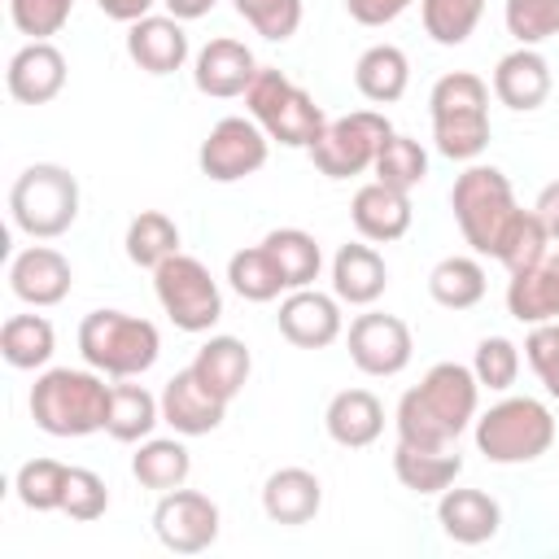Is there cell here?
Masks as SVG:
<instances>
[{
  "label": "cell",
  "instance_id": "cell-1",
  "mask_svg": "<svg viewBox=\"0 0 559 559\" xmlns=\"http://www.w3.org/2000/svg\"><path fill=\"white\" fill-rule=\"evenodd\" d=\"M480 406V380L463 362H437L424 371L415 389L402 393L397 402V441L419 445V450H445L463 437L467 424H476Z\"/></svg>",
  "mask_w": 559,
  "mask_h": 559
},
{
  "label": "cell",
  "instance_id": "cell-2",
  "mask_svg": "<svg viewBox=\"0 0 559 559\" xmlns=\"http://www.w3.org/2000/svg\"><path fill=\"white\" fill-rule=\"evenodd\" d=\"M109 389L92 367H48L31 384V419L48 437H87L105 428Z\"/></svg>",
  "mask_w": 559,
  "mask_h": 559
},
{
  "label": "cell",
  "instance_id": "cell-3",
  "mask_svg": "<svg viewBox=\"0 0 559 559\" xmlns=\"http://www.w3.org/2000/svg\"><path fill=\"white\" fill-rule=\"evenodd\" d=\"M432 144L450 162H476L489 148V83L472 70H450L428 92Z\"/></svg>",
  "mask_w": 559,
  "mask_h": 559
},
{
  "label": "cell",
  "instance_id": "cell-4",
  "mask_svg": "<svg viewBox=\"0 0 559 559\" xmlns=\"http://www.w3.org/2000/svg\"><path fill=\"white\" fill-rule=\"evenodd\" d=\"M450 210H454V223L463 231V240L480 253V258H493L507 240V231L515 227V218L524 214L515 205V192H511V179L498 170V166H485V162H467V170L454 179L450 188Z\"/></svg>",
  "mask_w": 559,
  "mask_h": 559
},
{
  "label": "cell",
  "instance_id": "cell-5",
  "mask_svg": "<svg viewBox=\"0 0 559 559\" xmlns=\"http://www.w3.org/2000/svg\"><path fill=\"white\" fill-rule=\"evenodd\" d=\"M79 354L92 371L114 376V380H131L157 362L162 332H157V323L127 314V310H92L79 323Z\"/></svg>",
  "mask_w": 559,
  "mask_h": 559
},
{
  "label": "cell",
  "instance_id": "cell-6",
  "mask_svg": "<svg viewBox=\"0 0 559 559\" xmlns=\"http://www.w3.org/2000/svg\"><path fill=\"white\" fill-rule=\"evenodd\" d=\"M9 214L31 240H57L79 218V179L57 162H35L13 179Z\"/></svg>",
  "mask_w": 559,
  "mask_h": 559
},
{
  "label": "cell",
  "instance_id": "cell-7",
  "mask_svg": "<svg viewBox=\"0 0 559 559\" xmlns=\"http://www.w3.org/2000/svg\"><path fill=\"white\" fill-rule=\"evenodd\" d=\"M245 109L249 118L284 148H310L319 140V131L328 127L323 109L314 105V96L306 87H297L284 70L262 66L245 92Z\"/></svg>",
  "mask_w": 559,
  "mask_h": 559
},
{
  "label": "cell",
  "instance_id": "cell-8",
  "mask_svg": "<svg viewBox=\"0 0 559 559\" xmlns=\"http://www.w3.org/2000/svg\"><path fill=\"white\" fill-rule=\"evenodd\" d=\"M555 445V415L537 397H502L476 415V450L489 463H533Z\"/></svg>",
  "mask_w": 559,
  "mask_h": 559
},
{
  "label": "cell",
  "instance_id": "cell-9",
  "mask_svg": "<svg viewBox=\"0 0 559 559\" xmlns=\"http://www.w3.org/2000/svg\"><path fill=\"white\" fill-rule=\"evenodd\" d=\"M153 293L179 332H210L223 319V288L192 253H170L153 271Z\"/></svg>",
  "mask_w": 559,
  "mask_h": 559
},
{
  "label": "cell",
  "instance_id": "cell-10",
  "mask_svg": "<svg viewBox=\"0 0 559 559\" xmlns=\"http://www.w3.org/2000/svg\"><path fill=\"white\" fill-rule=\"evenodd\" d=\"M389 135H393V122L380 109H354V114L332 118L306 153H310V162H314L319 175H328V179H354V175H362V170L376 166V153L384 148Z\"/></svg>",
  "mask_w": 559,
  "mask_h": 559
},
{
  "label": "cell",
  "instance_id": "cell-11",
  "mask_svg": "<svg viewBox=\"0 0 559 559\" xmlns=\"http://www.w3.org/2000/svg\"><path fill=\"white\" fill-rule=\"evenodd\" d=\"M266 153H271V135L249 118V114H231V118H218L210 127V135L201 140V175L214 179V183H236V179H249L266 166Z\"/></svg>",
  "mask_w": 559,
  "mask_h": 559
},
{
  "label": "cell",
  "instance_id": "cell-12",
  "mask_svg": "<svg viewBox=\"0 0 559 559\" xmlns=\"http://www.w3.org/2000/svg\"><path fill=\"white\" fill-rule=\"evenodd\" d=\"M218 528H223V515H218V502L201 489H166L153 507V533L166 550L175 555H201L218 542Z\"/></svg>",
  "mask_w": 559,
  "mask_h": 559
},
{
  "label": "cell",
  "instance_id": "cell-13",
  "mask_svg": "<svg viewBox=\"0 0 559 559\" xmlns=\"http://www.w3.org/2000/svg\"><path fill=\"white\" fill-rule=\"evenodd\" d=\"M345 345H349V358L362 376H397V371H406V362L415 354L411 328L397 314H384V310L354 314V323L345 332Z\"/></svg>",
  "mask_w": 559,
  "mask_h": 559
},
{
  "label": "cell",
  "instance_id": "cell-14",
  "mask_svg": "<svg viewBox=\"0 0 559 559\" xmlns=\"http://www.w3.org/2000/svg\"><path fill=\"white\" fill-rule=\"evenodd\" d=\"M280 336L293 341L297 349H328L341 332H345V314H341V297L336 293H319L310 288H293L280 301Z\"/></svg>",
  "mask_w": 559,
  "mask_h": 559
},
{
  "label": "cell",
  "instance_id": "cell-15",
  "mask_svg": "<svg viewBox=\"0 0 559 559\" xmlns=\"http://www.w3.org/2000/svg\"><path fill=\"white\" fill-rule=\"evenodd\" d=\"M9 288H13L17 301H26L35 310L61 306L70 297V288H74V266L52 245H26L9 262Z\"/></svg>",
  "mask_w": 559,
  "mask_h": 559
},
{
  "label": "cell",
  "instance_id": "cell-16",
  "mask_svg": "<svg viewBox=\"0 0 559 559\" xmlns=\"http://www.w3.org/2000/svg\"><path fill=\"white\" fill-rule=\"evenodd\" d=\"M157 397H162V424H170L179 437H205L227 419V397H218L192 367L175 371Z\"/></svg>",
  "mask_w": 559,
  "mask_h": 559
},
{
  "label": "cell",
  "instance_id": "cell-17",
  "mask_svg": "<svg viewBox=\"0 0 559 559\" xmlns=\"http://www.w3.org/2000/svg\"><path fill=\"white\" fill-rule=\"evenodd\" d=\"M66 52L52 39H26L4 70V87L17 105H48L66 87Z\"/></svg>",
  "mask_w": 559,
  "mask_h": 559
},
{
  "label": "cell",
  "instance_id": "cell-18",
  "mask_svg": "<svg viewBox=\"0 0 559 559\" xmlns=\"http://www.w3.org/2000/svg\"><path fill=\"white\" fill-rule=\"evenodd\" d=\"M258 57L249 44L231 39V35H218L210 39L197 57H192V83L201 96H214V100H231V96H245L253 74H258Z\"/></svg>",
  "mask_w": 559,
  "mask_h": 559
},
{
  "label": "cell",
  "instance_id": "cell-19",
  "mask_svg": "<svg viewBox=\"0 0 559 559\" xmlns=\"http://www.w3.org/2000/svg\"><path fill=\"white\" fill-rule=\"evenodd\" d=\"M127 57L144 74H175L188 61V31L170 13H148L127 26Z\"/></svg>",
  "mask_w": 559,
  "mask_h": 559
},
{
  "label": "cell",
  "instance_id": "cell-20",
  "mask_svg": "<svg viewBox=\"0 0 559 559\" xmlns=\"http://www.w3.org/2000/svg\"><path fill=\"white\" fill-rule=\"evenodd\" d=\"M349 218H354L358 236L371 240V245L402 240V236L411 231V218H415V210H411V192H397V188L371 179V183H362V188L354 192V201H349Z\"/></svg>",
  "mask_w": 559,
  "mask_h": 559
},
{
  "label": "cell",
  "instance_id": "cell-21",
  "mask_svg": "<svg viewBox=\"0 0 559 559\" xmlns=\"http://www.w3.org/2000/svg\"><path fill=\"white\" fill-rule=\"evenodd\" d=\"M555 79H550V61L537 52V48H511L507 57H498L493 66V96L515 109V114H528L537 105H546Z\"/></svg>",
  "mask_w": 559,
  "mask_h": 559
},
{
  "label": "cell",
  "instance_id": "cell-22",
  "mask_svg": "<svg viewBox=\"0 0 559 559\" xmlns=\"http://www.w3.org/2000/svg\"><path fill=\"white\" fill-rule=\"evenodd\" d=\"M437 524L450 542L459 546H480L498 537L502 528V507L485 489H445L437 493Z\"/></svg>",
  "mask_w": 559,
  "mask_h": 559
},
{
  "label": "cell",
  "instance_id": "cell-23",
  "mask_svg": "<svg viewBox=\"0 0 559 559\" xmlns=\"http://www.w3.org/2000/svg\"><path fill=\"white\" fill-rule=\"evenodd\" d=\"M323 507V485L310 467H280L262 485V511L271 524H310Z\"/></svg>",
  "mask_w": 559,
  "mask_h": 559
},
{
  "label": "cell",
  "instance_id": "cell-24",
  "mask_svg": "<svg viewBox=\"0 0 559 559\" xmlns=\"http://www.w3.org/2000/svg\"><path fill=\"white\" fill-rule=\"evenodd\" d=\"M389 288V266L384 258L376 253V245L367 240H354V245H341L336 258H332V293L345 301V306H371L380 301Z\"/></svg>",
  "mask_w": 559,
  "mask_h": 559
},
{
  "label": "cell",
  "instance_id": "cell-25",
  "mask_svg": "<svg viewBox=\"0 0 559 559\" xmlns=\"http://www.w3.org/2000/svg\"><path fill=\"white\" fill-rule=\"evenodd\" d=\"M323 428L336 445L362 450L384 432V406L371 389H341L323 411Z\"/></svg>",
  "mask_w": 559,
  "mask_h": 559
},
{
  "label": "cell",
  "instance_id": "cell-26",
  "mask_svg": "<svg viewBox=\"0 0 559 559\" xmlns=\"http://www.w3.org/2000/svg\"><path fill=\"white\" fill-rule=\"evenodd\" d=\"M507 314L528 323V328L559 319V249L546 253L537 266L511 275V284H507Z\"/></svg>",
  "mask_w": 559,
  "mask_h": 559
},
{
  "label": "cell",
  "instance_id": "cell-27",
  "mask_svg": "<svg viewBox=\"0 0 559 559\" xmlns=\"http://www.w3.org/2000/svg\"><path fill=\"white\" fill-rule=\"evenodd\" d=\"M354 87L371 100V105H393L406 96L411 87V61L397 44H371L358 61H354Z\"/></svg>",
  "mask_w": 559,
  "mask_h": 559
},
{
  "label": "cell",
  "instance_id": "cell-28",
  "mask_svg": "<svg viewBox=\"0 0 559 559\" xmlns=\"http://www.w3.org/2000/svg\"><path fill=\"white\" fill-rule=\"evenodd\" d=\"M218 397H236L245 384H249V371H253V354H249V345L240 341V336H210L201 349H197V358L188 362Z\"/></svg>",
  "mask_w": 559,
  "mask_h": 559
},
{
  "label": "cell",
  "instance_id": "cell-29",
  "mask_svg": "<svg viewBox=\"0 0 559 559\" xmlns=\"http://www.w3.org/2000/svg\"><path fill=\"white\" fill-rule=\"evenodd\" d=\"M463 472V454L454 445L445 450H419V445H406L397 441L393 450V476L411 489V493H445Z\"/></svg>",
  "mask_w": 559,
  "mask_h": 559
},
{
  "label": "cell",
  "instance_id": "cell-30",
  "mask_svg": "<svg viewBox=\"0 0 559 559\" xmlns=\"http://www.w3.org/2000/svg\"><path fill=\"white\" fill-rule=\"evenodd\" d=\"M162 424V397H153L144 384H114L109 389V415H105V432L114 441L140 445L144 437H153V428Z\"/></svg>",
  "mask_w": 559,
  "mask_h": 559
},
{
  "label": "cell",
  "instance_id": "cell-31",
  "mask_svg": "<svg viewBox=\"0 0 559 559\" xmlns=\"http://www.w3.org/2000/svg\"><path fill=\"white\" fill-rule=\"evenodd\" d=\"M262 249H266L271 262L280 266L288 293H293V288H310V284L319 280V271H323V249H319V240H314L310 231H301V227H275V231H266V236H262Z\"/></svg>",
  "mask_w": 559,
  "mask_h": 559
},
{
  "label": "cell",
  "instance_id": "cell-32",
  "mask_svg": "<svg viewBox=\"0 0 559 559\" xmlns=\"http://www.w3.org/2000/svg\"><path fill=\"white\" fill-rule=\"evenodd\" d=\"M188 472H192V454L175 437H144L140 450L131 454V476L144 489H157V493L179 489L188 480Z\"/></svg>",
  "mask_w": 559,
  "mask_h": 559
},
{
  "label": "cell",
  "instance_id": "cell-33",
  "mask_svg": "<svg viewBox=\"0 0 559 559\" xmlns=\"http://www.w3.org/2000/svg\"><path fill=\"white\" fill-rule=\"evenodd\" d=\"M52 349H57V332H52V323L44 314H9L4 319V328H0V354H4L9 367L39 371V367H48Z\"/></svg>",
  "mask_w": 559,
  "mask_h": 559
},
{
  "label": "cell",
  "instance_id": "cell-34",
  "mask_svg": "<svg viewBox=\"0 0 559 559\" xmlns=\"http://www.w3.org/2000/svg\"><path fill=\"white\" fill-rule=\"evenodd\" d=\"M485 266L467 253H450L428 271V293L445 310H472L485 297Z\"/></svg>",
  "mask_w": 559,
  "mask_h": 559
},
{
  "label": "cell",
  "instance_id": "cell-35",
  "mask_svg": "<svg viewBox=\"0 0 559 559\" xmlns=\"http://www.w3.org/2000/svg\"><path fill=\"white\" fill-rule=\"evenodd\" d=\"M122 245H127V258H131L135 266L157 271L170 253H179V227H175V218L162 214V210H140V214L127 223Z\"/></svg>",
  "mask_w": 559,
  "mask_h": 559
},
{
  "label": "cell",
  "instance_id": "cell-36",
  "mask_svg": "<svg viewBox=\"0 0 559 559\" xmlns=\"http://www.w3.org/2000/svg\"><path fill=\"white\" fill-rule=\"evenodd\" d=\"M227 284H231L236 297H245V301H275L280 293H288L280 266L271 262V253H266L262 245L236 249V253L227 258Z\"/></svg>",
  "mask_w": 559,
  "mask_h": 559
},
{
  "label": "cell",
  "instance_id": "cell-37",
  "mask_svg": "<svg viewBox=\"0 0 559 559\" xmlns=\"http://www.w3.org/2000/svg\"><path fill=\"white\" fill-rule=\"evenodd\" d=\"M70 467L61 459H26L13 476V493L26 511H61Z\"/></svg>",
  "mask_w": 559,
  "mask_h": 559
},
{
  "label": "cell",
  "instance_id": "cell-38",
  "mask_svg": "<svg viewBox=\"0 0 559 559\" xmlns=\"http://www.w3.org/2000/svg\"><path fill=\"white\" fill-rule=\"evenodd\" d=\"M419 17H424V31L432 35V44L459 48L480 26L485 0H419Z\"/></svg>",
  "mask_w": 559,
  "mask_h": 559
},
{
  "label": "cell",
  "instance_id": "cell-39",
  "mask_svg": "<svg viewBox=\"0 0 559 559\" xmlns=\"http://www.w3.org/2000/svg\"><path fill=\"white\" fill-rule=\"evenodd\" d=\"M376 179L380 183H389V188H397V192H411V188H419L424 183V175H428V153H424V144L419 140H411V135H389L384 140V148L376 153Z\"/></svg>",
  "mask_w": 559,
  "mask_h": 559
},
{
  "label": "cell",
  "instance_id": "cell-40",
  "mask_svg": "<svg viewBox=\"0 0 559 559\" xmlns=\"http://www.w3.org/2000/svg\"><path fill=\"white\" fill-rule=\"evenodd\" d=\"M507 35L524 48H537L559 35V0H502Z\"/></svg>",
  "mask_w": 559,
  "mask_h": 559
},
{
  "label": "cell",
  "instance_id": "cell-41",
  "mask_svg": "<svg viewBox=\"0 0 559 559\" xmlns=\"http://www.w3.org/2000/svg\"><path fill=\"white\" fill-rule=\"evenodd\" d=\"M546 253H550V236H546L542 218H537L533 210H524V214L515 218V227L507 231L502 249L493 253V262H502V266H507V275H520V271L537 266Z\"/></svg>",
  "mask_w": 559,
  "mask_h": 559
},
{
  "label": "cell",
  "instance_id": "cell-42",
  "mask_svg": "<svg viewBox=\"0 0 559 559\" xmlns=\"http://www.w3.org/2000/svg\"><path fill=\"white\" fill-rule=\"evenodd\" d=\"M472 371L480 380V389L489 393H507L520 376V345L511 336H485L472 354Z\"/></svg>",
  "mask_w": 559,
  "mask_h": 559
},
{
  "label": "cell",
  "instance_id": "cell-43",
  "mask_svg": "<svg viewBox=\"0 0 559 559\" xmlns=\"http://www.w3.org/2000/svg\"><path fill=\"white\" fill-rule=\"evenodd\" d=\"M236 13L271 44H284L301 26V0H231Z\"/></svg>",
  "mask_w": 559,
  "mask_h": 559
},
{
  "label": "cell",
  "instance_id": "cell-44",
  "mask_svg": "<svg viewBox=\"0 0 559 559\" xmlns=\"http://www.w3.org/2000/svg\"><path fill=\"white\" fill-rule=\"evenodd\" d=\"M74 13V0H9V22L26 39H52Z\"/></svg>",
  "mask_w": 559,
  "mask_h": 559
},
{
  "label": "cell",
  "instance_id": "cell-45",
  "mask_svg": "<svg viewBox=\"0 0 559 559\" xmlns=\"http://www.w3.org/2000/svg\"><path fill=\"white\" fill-rule=\"evenodd\" d=\"M61 511H66L70 520H83V524H87V520H100V515L109 511V489H105V480H100L92 467H70Z\"/></svg>",
  "mask_w": 559,
  "mask_h": 559
},
{
  "label": "cell",
  "instance_id": "cell-46",
  "mask_svg": "<svg viewBox=\"0 0 559 559\" xmlns=\"http://www.w3.org/2000/svg\"><path fill=\"white\" fill-rule=\"evenodd\" d=\"M524 358H528L533 376L542 380V389L559 402V319L533 323V332L524 341Z\"/></svg>",
  "mask_w": 559,
  "mask_h": 559
},
{
  "label": "cell",
  "instance_id": "cell-47",
  "mask_svg": "<svg viewBox=\"0 0 559 559\" xmlns=\"http://www.w3.org/2000/svg\"><path fill=\"white\" fill-rule=\"evenodd\" d=\"M415 0H345V13L358 22V26H389L397 22Z\"/></svg>",
  "mask_w": 559,
  "mask_h": 559
},
{
  "label": "cell",
  "instance_id": "cell-48",
  "mask_svg": "<svg viewBox=\"0 0 559 559\" xmlns=\"http://www.w3.org/2000/svg\"><path fill=\"white\" fill-rule=\"evenodd\" d=\"M533 214L542 218L546 236H550V240H559V179H555V183H546V188L537 192V201H533Z\"/></svg>",
  "mask_w": 559,
  "mask_h": 559
},
{
  "label": "cell",
  "instance_id": "cell-49",
  "mask_svg": "<svg viewBox=\"0 0 559 559\" xmlns=\"http://www.w3.org/2000/svg\"><path fill=\"white\" fill-rule=\"evenodd\" d=\"M153 4L157 0H96V9L105 13V17H114V22H140V17H148L153 13Z\"/></svg>",
  "mask_w": 559,
  "mask_h": 559
},
{
  "label": "cell",
  "instance_id": "cell-50",
  "mask_svg": "<svg viewBox=\"0 0 559 559\" xmlns=\"http://www.w3.org/2000/svg\"><path fill=\"white\" fill-rule=\"evenodd\" d=\"M162 4H166L170 17H179V22H197V17H205L218 0H162Z\"/></svg>",
  "mask_w": 559,
  "mask_h": 559
}]
</instances>
